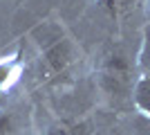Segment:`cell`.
<instances>
[{
    "mask_svg": "<svg viewBox=\"0 0 150 135\" xmlns=\"http://www.w3.org/2000/svg\"><path fill=\"white\" fill-rule=\"evenodd\" d=\"M40 47V72L45 79H58L67 74L81 59V52L76 47L65 29L54 20H43L38 23L29 34Z\"/></svg>",
    "mask_w": 150,
    "mask_h": 135,
    "instance_id": "1",
    "label": "cell"
},
{
    "mask_svg": "<svg viewBox=\"0 0 150 135\" xmlns=\"http://www.w3.org/2000/svg\"><path fill=\"white\" fill-rule=\"evenodd\" d=\"M96 81H99V88L103 95L119 101L128 95L132 97V88H134L137 79L132 81V68H130L128 56L121 50H112L101 61L99 72H96Z\"/></svg>",
    "mask_w": 150,
    "mask_h": 135,
    "instance_id": "2",
    "label": "cell"
},
{
    "mask_svg": "<svg viewBox=\"0 0 150 135\" xmlns=\"http://www.w3.org/2000/svg\"><path fill=\"white\" fill-rule=\"evenodd\" d=\"M23 70H25V63H23L20 50L13 54H7V56H0V90H5V92L11 90L20 81Z\"/></svg>",
    "mask_w": 150,
    "mask_h": 135,
    "instance_id": "3",
    "label": "cell"
},
{
    "mask_svg": "<svg viewBox=\"0 0 150 135\" xmlns=\"http://www.w3.org/2000/svg\"><path fill=\"white\" fill-rule=\"evenodd\" d=\"M132 104L144 117L150 119V77H139L132 88Z\"/></svg>",
    "mask_w": 150,
    "mask_h": 135,
    "instance_id": "4",
    "label": "cell"
},
{
    "mask_svg": "<svg viewBox=\"0 0 150 135\" xmlns=\"http://www.w3.org/2000/svg\"><path fill=\"white\" fill-rule=\"evenodd\" d=\"M45 135H92V124L88 119H79V122H56L47 126Z\"/></svg>",
    "mask_w": 150,
    "mask_h": 135,
    "instance_id": "5",
    "label": "cell"
},
{
    "mask_svg": "<svg viewBox=\"0 0 150 135\" xmlns=\"http://www.w3.org/2000/svg\"><path fill=\"white\" fill-rule=\"evenodd\" d=\"M137 70L141 72V77H150V23L144 27V34H141V45H139V54H137Z\"/></svg>",
    "mask_w": 150,
    "mask_h": 135,
    "instance_id": "6",
    "label": "cell"
},
{
    "mask_svg": "<svg viewBox=\"0 0 150 135\" xmlns=\"http://www.w3.org/2000/svg\"><path fill=\"white\" fill-rule=\"evenodd\" d=\"M139 0H96V5L110 16V18H119L123 14H128Z\"/></svg>",
    "mask_w": 150,
    "mask_h": 135,
    "instance_id": "7",
    "label": "cell"
},
{
    "mask_svg": "<svg viewBox=\"0 0 150 135\" xmlns=\"http://www.w3.org/2000/svg\"><path fill=\"white\" fill-rule=\"evenodd\" d=\"M0 135H20L18 117L13 110H0Z\"/></svg>",
    "mask_w": 150,
    "mask_h": 135,
    "instance_id": "8",
    "label": "cell"
},
{
    "mask_svg": "<svg viewBox=\"0 0 150 135\" xmlns=\"http://www.w3.org/2000/svg\"><path fill=\"white\" fill-rule=\"evenodd\" d=\"M5 101H7V92L0 90V110H5Z\"/></svg>",
    "mask_w": 150,
    "mask_h": 135,
    "instance_id": "9",
    "label": "cell"
}]
</instances>
